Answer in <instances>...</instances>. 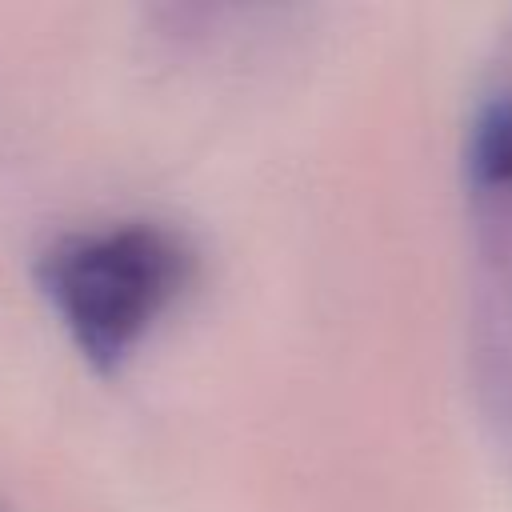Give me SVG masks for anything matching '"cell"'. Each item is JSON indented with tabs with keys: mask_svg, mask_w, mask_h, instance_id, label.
<instances>
[{
	"mask_svg": "<svg viewBox=\"0 0 512 512\" xmlns=\"http://www.w3.org/2000/svg\"><path fill=\"white\" fill-rule=\"evenodd\" d=\"M36 276L80 352L116 364L184 292L192 252L172 228L112 224L52 244Z\"/></svg>",
	"mask_w": 512,
	"mask_h": 512,
	"instance_id": "1",
	"label": "cell"
},
{
	"mask_svg": "<svg viewBox=\"0 0 512 512\" xmlns=\"http://www.w3.org/2000/svg\"><path fill=\"white\" fill-rule=\"evenodd\" d=\"M472 172L480 184L508 188L512 184V96L484 108L472 132Z\"/></svg>",
	"mask_w": 512,
	"mask_h": 512,
	"instance_id": "2",
	"label": "cell"
}]
</instances>
